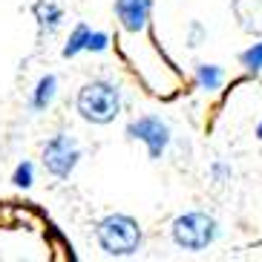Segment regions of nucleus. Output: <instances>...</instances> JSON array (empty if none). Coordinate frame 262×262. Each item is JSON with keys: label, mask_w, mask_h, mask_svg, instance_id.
Masks as SVG:
<instances>
[{"label": "nucleus", "mask_w": 262, "mask_h": 262, "mask_svg": "<svg viewBox=\"0 0 262 262\" xmlns=\"http://www.w3.org/2000/svg\"><path fill=\"white\" fill-rule=\"evenodd\" d=\"M239 63L248 72H262V43H251L245 52H239Z\"/></svg>", "instance_id": "nucleus-11"}, {"label": "nucleus", "mask_w": 262, "mask_h": 262, "mask_svg": "<svg viewBox=\"0 0 262 262\" xmlns=\"http://www.w3.org/2000/svg\"><path fill=\"white\" fill-rule=\"evenodd\" d=\"M225 81V70L222 67H216V63H199L196 67V84H199V90H219Z\"/></svg>", "instance_id": "nucleus-8"}, {"label": "nucleus", "mask_w": 262, "mask_h": 262, "mask_svg": "<svg viewBox=\"0 0 262 262\" xmlns=\"http://www.w3.org/2000/svg\"><path fill=\"white\" fill-rule=\"evenodd\" d=\"M153 15V0H116V17L124 32H141L150 24Z\"/></svg>", "instance_id": "nucleus-6"}, {"label": "nucleus", "mask_w": 262, "mask_h": 262, "mask_svg": "<svg viewBox=\"0 0 262 262\" xmlns=\"http://www.w3.org/2000/svg\"><path fill=\"white\" fill-rule=\"evenodd\" d=\"M256 136H259V139H262V121H259V127H256Z\"/></svg>", "instance_id": "nucleus-15"}, {"label": "nucleus", "mask_w": 262, "mask_h": 262, "mask_svg": "<svg viewBox=\"0 0 262 262\" xmlns=\"http://www.w3.org/2000/svg\"><path fill=\"white\" fill-rule=\"evenodd\" d=\"M127 136L133 141H141L147 147L150 159H162L170 144V127L159 116H141L136 121H130L127 124Z\"/></svg>", "instance_id": "nucleus-5"}, {"label": "nucleus", "mask_w": 262, "mask_h": 262, "mask_svg": "<svg viewBox=\"0 0 262 262\" xmlns=\"http://www.w3.org/2000/svg\"><path fill=\"white\" fill-rule=\"evenodd\" d=\"M213 176H216V179H219V182H222V179H225V176H231V170L225 167V164H213Z\"/></svg>", "instance_id": "nucleus-14"}, {"label": "nucleus", "mask_w": 262, "mask_h": 262, "mask_svg": "<svg viewBox=\"0 0 262 262\" xmlns=\"http://www.w3.org/2000/svg\"><path fill=\"white\" fill-rule=\"evenodd\" d=\"M95 239L107 256H133L141 248V225L130 213H110L95 225Z\"/></svg>", "instance_id": "nucleus-2"}, {"label": "nucleus", "mask_w": 262, "mask_h": 262, "mask_svg": "<svg viewBox=\"0 0 262 262\" xmlns=\"http://www.w3.org/2000/svg\"><path fill=\"white\" fill-rule=\"evenodd\" d=\"M35 17H38L40 29L52 32L63 20V12H61V6H55L52 0H40V3H35Z\"/></svg>", "instance_id": "nucleus-9"}, {"label": "nucleus", "mask_w": 262, "mask_h": 262, "mask_svg": "<svg viewBox=\"0 0 262 262\" xmlns=\"http://www.w3.org/2000/svg\"><path fill=\"white\" fill-rule=\"evenodd\" d=\"M55 95H58V78L55 75H43L35 84V93H32V110H47L49 104L55 101Z\"/></svg>", "instance_id": "nucleus-7"}, {"label": "nucleus", "mask_w": 262, "mask_h": 262, "mask_svg": "<svg viewBox=\"0 0 262 262\" xmlns=\"http://www.w3.org/2000/svg\"><path fill=\"white\" fill-rule=\"evenodd\" d=\"M107 47H110L107 32H90V38H86V52H104Z\"/></svg>", "instance_id": "nucleus-13"}, {"label": "nucleus", "mask_w": 262, "mask_h": 262, "mask_svg": "<svg viewBox=\"0 0 262 262\" xmlns=\"http://www.w3.org/2000/svg\"><path fill=\"white\" fill-rule=\"evenodd\" d=\"M170 236L182 251H205L219 236V222L205 210H187L170 225Z\"/></svg>", "instance_id": "nucleus-3"}, {"label": "nucleus", "mask_w": 262, "mask_h": 262, "mask_svg": "<svg viewBox=\"0 0 262 262\" xmlns=\"http://www.w3.org/2000/svg\"><path fill=\"white\" fill-rule=\"evenodd\" d=\"M90 26L86 24H75V29H72V35H70V40H67V47H63V58H75V55H81V52H86V38H90Z\"/></svg>", "instance_id": "nucleus-10"}, {"label": "nucleus", "mask_w": 262, "mask_h": 262, "mask_svg": "<svg viewBox=\"0 0 262 262\" xmlns=\"http://www.w3.org/2000/svg\"><path fill=\"white\" fill-rule=\"evenodd\" d=\"M75 110L86 124H95V127L113 124L121 113V90L104 78L86 81L75 95Z\"/></svg>", "instance_id": "nucleus-1"}, {"label": "nucleus", "mask_w": 262, "mask_h": 262, "mask_svg": "<svg viewBox=\"0 0 262 262\" xmlns=\"http://www.w3.org/2000/svg\"><path fill=\"white\" fill-rule=\"evenodd\" d=\"M78 162H81V147H78L75 136H70V133H55L43 144V167H47L49 176L70 179Z\"/></svg>", "instance_id": "nucleus-4"}, {"label": "nucleus", "mask_w": 262, "mask_h": 262, "mask_svg": "<svg viewBox=\"0 0 262 262\" xmlns=\"http://www.w3.org/2000/svg\"><path fill=\"white\" fill-rule=\"evenodd\" d=\"M12 182H15L17 187H32V182H35V167H32V162H20L15 167V176H12Z\"/></svg>", "instance_id": "nucleus-12"}]
</instances>
